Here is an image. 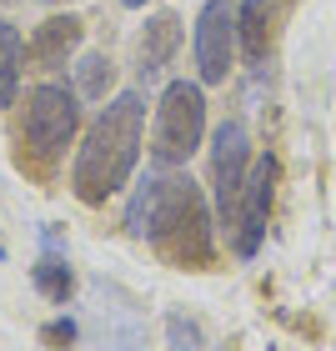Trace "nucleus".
I'll return each mask as SVG.
<instances>
[{"label": "nucleus", "mask_w": 336, "mask_h": 351, "mask_svg": "<svg viewBox=\"0 0 336 351\" xmlns=\"http://www.w3.org/2000/svg\"><path fill=\"white\" fill-rule=\"evenodd\" d=\"M21 66H25V40H21V25L0 21V110L15 106V95H21Z\"/></svg>", "instance_id": "obj_12"}, {"label": "nucleus", "mask_w": 336, "mask_h": 351, "mask_svg": "<svg viewBox=\"0 0 336 351\" xmlns=\"http://www.w3.org/2000/svg\"><path fill=\"white\" fill-rule=\"evenodd\" d=\"M206 141V86L201 81H171L156 101L151 121V161L156 166H186Z\"/></svg>", "instance_id": "obj_3"}, {"label": "nucleus", "mask_w": 336, "mask_h": 351, "mask_svg": "<svg viewBox=\"0 0 336 351\" xmlns=\"http://www.w3.org/2000/svg\"><path fill=\"white\" fill-rule=\"evenodd\" d=\"M30 281H36V291H40L45 301H56V306H66V301H71V291H75V276H71L66 251L56 246V231H45V251H40L36 271H30Z\"/></svg>", "instance_id": "obj_11"}, {"label": "nucleus", "mask_w": 336, "mask_h": 351, "mask_svg": "<svg viewBox=\"0 0 336 351\" xmlns=\"http://www.w3.org/2000/svg\"><path fill=\"white\" fill-rule=\"evenodd\" d=\"M0 5H5V0H0Z\"/></svg>", "instance_id": "obj_19"}, {"label": "nucleus", "mask_w": 336, "mask_h": 351, "mask_svg": "<svg viewBox=\"0 0 336 351\" xmlns=\"http://www.w3.org/2000/svg\"><path fill=\"white\" fill-rule=\"evenodd\" d=\"M276 176H281V166H276L271 151L261 161H251V176H246L236 216H231V246H236L241 261H251L266 241V221H271V206H276Z\"/></svg>", "instance_id": "obj_5"}, {"label": "nucleus", "mask_w": 336, "mask_h": 351, "mask_svg": "<svg viewBox=\"0 0 336 351\" xmlns=\"http://www.w3.org/2000/svg\"><path fill=\"white\" fill-rule=\"evenodd\" d=\"M40 5H66V0H40Z\"/></svg>", "instance_id": "obj_17"}, {"label": "nucleus", "mask_w": 336, "mask_h": 351, "mask_svg": "<svg viewBox=\"0 0 336 351\" xmlns=\"http://www.w3.org/2000/svg\"><path fill=\"white\" fill-rule=\"evenodd\" d=\"M81 131V101L66 86H36L25 95V116H21V156H30L36 166H56L66 146Z\"/></svg>", "instance_id": "obj_4"}, {"label": "nucleus", "mask_w": 336, "mask_h": 351, "mask_svg": "<svg viewBox=\"0 0 336 351\" xmlns=\"http://www.w3.org/2000/svg\"><path fill=\"white\" fill-rule=\"evenodd\" d=\"M141 136H146V95L121 90L101 106L91 131L75 151L71 166V191L86 206H106L121 186H131L136 161H141Z\"/></svg>", "instance_id": "obj_2"}, {"label": "nucleus", "mask_w": 336, "mask_h": 351, "mask_svg": "<svg viewBox=\"0 0 336 351\" xmlns=\"http://www.w3.org/2000/svg\"><path fill=\"white\" fill-rule=\"evenodd\" d=\"M176 45H181V21H176L171 10L151 15V21L141 25V40H136V71H141V81H156V75L171 66Z\"/></svg>", "instance_id": "obj_10"}, {"label": "nucleus", "mask_w": 336, "mask_h": 351, "mask_svg": "<svg viewBox=\"0 0 336 351\" xmlns=\"http://www.w3.org/2000/svg\"><path fill=\"white\" fill-rule=\"evenodd\" d=\"M246 176H251V136H246L241 121H221L216 136H211V191H216V216L226 231H231Z\"/></svg>", "instance_id": "obj_6"}, {"label": "nucleus", "mask_w": 336, "mask_h": 351, "mask_svg": "<svg viewBox=\"0 0 336 351\" xmlns=\"http://www.w3.org/2000/svg\"><path fill=\"white\" fill-rule=\"evenodd\" d=\"M0 261H5V246H0Z\"/></svg>", "instance_id": "obj_18"}, {"label": "nucleus", "mask_w": 336, "mask_h": 351, "mask_svg": "<svg viewBox=\"0 0 336 351\" xmlns=\"http://www.w3.org/2000/svg\"><path fill=\"white\" fill-rule=\"evenodd\" d=\"M110 81H116V66H110V56H86L81 71H75V95H86V101H106Z\"/></svg>", "instance_id": "obj_14"}, {"label": "nucleus", "mask_w": 336, "mask_h": 351, "mask_svg": "<svg viewBox=\"0 0 336 351\" xmlns=\"http://www.w3.org/2000/svg\"><path fill=\"white\" fill-rule=\"evenodd\" d=\"M166 346L171 351H216V341L206 337V326L196 316H181V311L166 316Z\"/></svg>", "instance_id": "obj_13"}, {"label": "nucleus", "mask_w": 336, "mask_h": 351, "mask_svg": "<svg viewBox=\"0 0 336 351\" xmlns=\"http://www.w3.org/2000/svg\"><path fill=\"white\" fill-rule=\"evenodd\" d=\"M125 231L136 241H151L171 266H211V206H206L201 186L176 166H156L146 181L136 186L131 206H125Z\"/></svg>", "instance_id": "obj_1"}, {"label": "nucleus", "mask_w": 336, "mask_h": 351, "mask_svg": "<svg viewBox=\"0 0 336 351\" xmlns=\"http://www.w3.org/2000/svg\"><path fill=\"white\" fill-rule=\"evenodd\" d=\"M121 5H131V10H141V5H156V0H121Z\"/></svg>", "instance_id": "obj_16"}, {"label": "nucleus", "mask_w": 336, "mask_h": 351, "mask_svg": "<svg viewBox=\"0 0 336 351\" xmlns=\"http://www.w3.org/2000/svg\"><path fill=\"white\" fill-rule=\"evenodd\" d=\"M236 40H241V30H236V10L231 0H206L201 15H196V71H201V86H221L236 66Z\"/></svg>", "instance_id": "obj_7"}, {"label": "nucleus", "mask_w": 336, "mask_h": 351, "mask_svg": "<svg viewBox=\"0 0 336 351\" xmlns=\"http://www.w3.org/2000/svg\"><path fill=\"white\" fill-rule=\"evenodd\" d=\"M81 40H86V25L75 21V15H51V21H40L30 30L25 56H30L36 71H60L75 51H81Z\"/></svg>", "instance_id": "obj_8"}, {"label": "nucleus", "mask_w": 336, "mask_h": 351, "mask_svg": "<svg viewBox=\"0 0 336 351\" xmlns=\"http://www.w3.org/2000/svg\"><path fill=\"white\" fill-rule=\"evenodd\" d=\"M286 5L291 0H246L241 10H236V30H241V51L251 66H266L271 45L281 36V21H286Z\"/></svg>", "instance_id": "obj_9"}, {"label": "nucleus", "mask_w": 336, "mask_h": 351, "mask_svg": "<svg viewBox=\"0 0 336 351\" xmlns=\"http://www.w3.org/2000/svg\"><path fill=\"white\" fill-rule=\"evenodd\" d=\"M40 341L51 346V351H71V341H75V322H51L40 331Z\"/></svg>", "instance_id": "obj_15"}]
</instances>
